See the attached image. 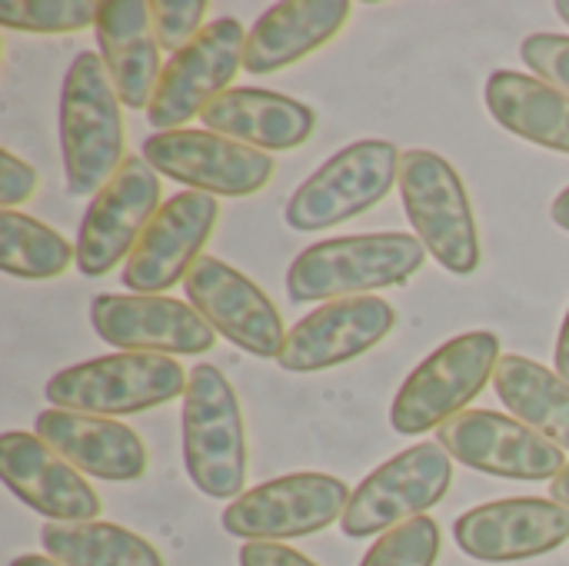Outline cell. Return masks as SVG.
Returning a JSON list of instances; mask_svg holds the SVG:
<instances>
[{
    "label": "cell",
    "instance_id": "6da1fadb",
    "mask_svg": "<svg viewBox=\"0 0 569 566\" xmlns=\"http://www.w3.org/2000/svg\"><path fill=\"white\" fill-rule=\"evenodd\" d=\"M100 53L80 50L60 87V157L73 197H97L123 167V110Z\"/></svg>",
    "mask_w": 569,
    "mask_h": 566
},
{
    "label": "cell",
    "instance_id": "d6986e66",
    "mask_svg": "<svg viewBox=\"0 0 569 566\" xmlns=\"http://www.w3.org/2000/svg\"><path fill=\"white\" fill-rule=\"evenodd\" d=\"M0 477L20 504L50 524H87L100 517L97 490L37 434L7 430L0 437Z\"/></svg>",
    "mask_w": 569,
    "mask_h": 566
},
{
    "label": "cell",
    "instance_id": "5bb4252c",
    "mask_svg": "<svg viewBox=\"0 0 569 566\" xmlns=\"http://www.w3.org/2000/svg\"><path fill=\"white\" fill-rule=\"evenodd\" d=\"M437 444L463 467L507 480H557L567 470V450L543 440L517 417L497 410H467L437 430Z\"/></svg>",
    "mask_w": 569,
    "mask_h": 566
},
{
    "label": "cell",
    "instance_id": "8992f818",
    "mask_svg": "<svg viewBox=\"0 0 569 566\" xmlns=\"http://www.w3.org/2000/svg\"><path fill=\"white\" fill-rule=\"evenodd\" d=\"M190 374L173 357L107 354L53 374L43 387L50 407L87 417H130L187 394Z\"/></svg>",
    "mask_w": 569,
    "mask_h": 566
},
{
    "label": "cell",
    "instance_id": "8fae6325",
    "mask_svg": "<svg viewBox=\"0 0 569 566\" xmlns=\"http://www.w3.org/2000/svg\"><path fill=\"white\" fill-rule=\"evenodd\" d=\"M143 160L187 190L210 197H253L273 180V157L213 130H163L143 140Z\"/></svg>",
    "mask_w": 569,
    "mask_h": 566
},
{
    "label": "cell",
    "instance_id": "cb8c5ba5",
    "mask_svg": "<svg viewBox=\"0 0 569 566\" xmlns=\"http://www.w3.org/2000/svg\"><path fill=\"white\" fill-rule=\"evenodd\" d=\"M487 107L493 120L557 153H569V93L523 70H493L487 80Z\"/></svg>",
    "mask_w": 569,
    "mask_h": 566
},
{
    "label": "cell",
    "instance_id": "9c48e42d",
    "mask_svg": "<svg viewBox=\"0 0 569 566\" xmlns=\"http://www.w3.org/2000/svg\"><path fill=\"white\" fill-rule=\"evenodd\" d=\"M350 490L330 474H290L250 487L223 510V530L247 544H280L327 530L343 520Z\"/></svg>",
    "mask_w": 569,
    "mask_h": 566
},
{
    "label": "cell",
    "instance_id": "7a4b0ae2",
    "mask_svg": "<svg viewBox=\"0 0 569 566\" xmlns=\"http://www.w3.org/2000/svg\"><path fill=\"white\" fill-rule=\"evenodd\" d=\"M427 260V247L413 234H353L307 247L287 270L293 304L373 297L383 287H403Z\"/></svg>",
    "mask_w": 569,
    "mask_h": 566
},
{
    "label": "cell",
    "instance_id": "5b68a950",
    "mask_svg": "<svg viewBox=\"0 0 569 566\" xmlns=\"http://www.w3.org/2000/svg\"><path fill=\"white\" fill-rule=\"evenodd\" d=\"M400 200L427 247V254L450 274L470 277L480 260V227L457 167L423 147L403 150L400 157Z\"/></svg>",
    "mask_w": 569,
    "mask_h": 566
},
{
    "label": "cell",
    "instance_id": "30bf717a",
    "mask_svg": "<svg viewBox=\"0 0 569 566\" xmlns=\"http://www.w3.org/2000/svg\"><path fill=\"white\" fill-rule=\"evenodd\" d=\"M243 50L247 30L240 20L217 17L187 50L173 53L147 107V120L157 127V133L183 130L193 117H203L213 100L233 90L230 83L243 67Z\"/></svg>",
    "mask_w": 569,
    "mask_h": 566
},
{
    "label": "cell",
    "instance_id": "e0dca14e",
    "mask_svg": "<svg viewBox=\"0 0 569 566\" xmlns=\"http://www.w3.org/2000/svg\"><path fill=\"white\" fill-rule=\"evenodd\" d=\"M457 547L480 564H520L569 540V507L540 497L493 500L453 524Z\"/></svg>",
    "mask_w": 569,
    "mask_h": 566
},
{
    "label": "cell",
    "instance_id": "2e32d148",
    "mask_svg": "<svg viewBox=\"0 0 569 566\" xmlns=\"http://www.w3.org/2000/svg\"><path fill=\"white\" fill-rule=\"evenodd\" d=\"M190 307L227 337L233 347L253 357H280L287 344V330L273 300L237 267L220 257H200L190 277L183 280Z\"/></svg>",
    "mask_w": 569,
    "mask_h": 566
},
{
    "label": "cell",
    "instance_id": "603a6c76",
    "mask_svg": "<svg viewBox=\"0 0 569 566\" xmlns=\"http://www.w3.org/2000/svg\"><path fill=\"white\" fill-rule=\"evenodd\" d=\"M207 130L230 137L253 150H297L313 137L317 113L303 100H293L277 90L233 87L207 107L200 117Z\"/></svg>",
    "mask_w": 569,
    "mask_h": 566
},
{
    "label": "cell",
    "instance_id": "f1b7e54d",
    "mask_svg": "<svg viewBox=\"0 0 569 566\" xmlns=\"http://www.w3.org/2000/svg\"><path fill=\"white\" fill-rule=\"evenodd\" d=\"M440 557V527L433 517H417L383 534L360 566H433Z\"/></svg>",
    "mask_w": 569,
    "mask_h": 566
},
{
    "label": "cell",
    "instance_id": "83f0119b",
    "mask_svg": "<svg viewBox=\"0 0 569 566\" xmlns=\"http://www.w3.org/2000/svg\"><path fill=\"white\" fill-rule=\"evenodd\" d=\"M93 0H0V27L20 33H77L97 27Z\"/></svg>",
    "mask_w": 569,
    "mask_h": 566
},
{
    "label": "cell",
    "instance_id": "44dd1931",
    "mask_svg": "<svg viewBox=\"0 0 569 566\" xmlns=\"http://www.w3.org/2000/svg\"><path fill=\"white\" fill-rule=\"evenodd\" d=\"M100 60L123 107H150L160 83V43L147 0H107L97 13Z\"/></svg>",
    "mask_w": 569,
    "mask_h": 566
},
{
    "label": "cell",
    "instance_id": "836d02e7",
    "mask_svg": "<svg viewBox=\"0 0 569 566\" xmlns=\"http://www.w3.org/2000/svg\"><path fill=\"white\" fill-rule=\"evenodd\" d=\"M553 364H557V374L569 384V310L563 327H560V337H557V354H553Z\"/></svg>",
    "mask_w": 569,
    "mask_h": 566
},
{
    "label": "cell",
    "instance_id": "ffe728a7",
    "mask_svg": "<svg viewBox=\"0 0 569 566\" xmlns=\"http://www.w3.org/2000/svg\"><path fill=\"white\" fill-rule=\"evenodd\" d=\"M33 434L83 477L130 484L147 474V447L137 430L120 420L50 407L37 414Z\"/></svg>",
    "mask_w": 569,
    "mask_h": 566
},
{
    "label": "cell",
    "instance_id": "d4e9b609",
    "mask_svg": "<svg viewBox=\"0 0 569 566\" xmlns=\"http://www.w3.org/2000/svg\"><path fill=\"white\" fill-rule=\"evenodd\" d=\"M493 390L510 417L560 450H569V384L557 370L530 357L507 354L493 374Z\"/></svg>",
    "mask_w": 569,
    "mask_h": 566
},
{
    "label": "cell",
    "instance_id": "1f68e13d",
    "mask_svg": "<svg viewBox=\"0 0 569 566\" xmlns=\"http://www.w3.org/2000/svg\"><path fill=\"white\" fill-rule=\"evenodd\" d=\"M37 190V170L13 157V150H0V207L13 210L17 203H27Z\"/></svg>",
    "mask_w": 569,
    "mask_h": 566
},
{
    "label": "cell",
    "instance_id": "277c9868",
    "mask_svg": "<svg viewBox=\"0 0 569 566\" xmlns=\"http://www.w3.org/2000/svg\"><path fill=\"white\" fill-rule=\"evenodd\" d=\"M500 337L490 330H470L433 350L403 380L393 397L390 424L403 437L440 430L447 420L467 414L500 367Z\"/></svg>",
    "mask_w": 569,
    "mask_h": 566
},
{
    "label": "cell",
    "instance_id": "4316f807",
    "mask_svg": "<svg viewBox=\"0 0 569 566\" xmlns=\"http://www.w3.org/2000/svg\"><path fill=\"white\" fill-rule=\"evenodd\" d=\"M77 264V247H70L47 224L0 210V270L17 280H53Z\"/></svg>",
    "mask_w": 569,
    "mask_h": 566
},
{
    "label": "cell",
    "instance_id": "9a60e30c",
    "mask_svg": "<svg viewBox=\"0 0 569 566\" xmlns=\"http://www.w3.org/2000/svg\"><path fill=\"white\" fill-rule=\"evenodd\" d=\"M217 220H220L217 197L197 190L173 193L157 210L137 250L123 264V284L130 287V294L163 297L170 287L183 284L197 267L207 240L213 237Z\"/></svg>",
    "mask_w": 569,
    "mask_h": 566
},
{
    "label": "cell",
    "instance_id": "4dcf8cb0",
    "mask_svg": "<svg viewBox=\"0 0 569 566\" xmlns=\"http://www.w3.org/2000/svg\"><path fill=\"white\" fill-rule=\"evenodd\" d=\"M523 63L543 83L569 93V37L567 33H530L520 43Z\"/></svg>",
    "mask_w": 569,
    "mask_h": 566
},
{
    "label": "cell",
    "instance_id": "3957f363",
    "mask_svg": "<svg viewBox=\"0 0 569 566\" xmlns=\"http://www.w3.org/2000/svg\"><path fill=\"white\" fill-rule=\"evenodd\" d=\"M183 464L210 500H237L247 490V427L230 380L213 364H197L183 394Z\"/></svg>",
    "mask_w": 569,
    "mask_h": 566
},
{
    "label": "cell",
    "instance_id": "ba28073f",
    "mask_svg": "<svg viewBox=\"0 0 569 566\" xmlns=\"http://www.w3.org/2000/svg\"><path fill=\"white\" fill-rule=\"evenodd\" d=\"M453 484V457L437 444H413L383 467H377L350 497L340 520L343 537L367 540L373 534H390L417 517H427Z\"/></svg>",
    "mask_w": 569,
    "mask_h": 566
},
{
    "label": "cell",
    "instance_id": "484cf974",
    "mask_svg": "<svg viewBox=\"0 0 569 566\" xmlns=\"http://www.w3.org/2000/svg\"><path fill=\"white\" fill-rule=\"evenodd\" d=\"M40 544L60 566H163L153 544L107 520L47 524L40 530Z\"/></svg>",
    "mask_w": 569,
    "mask_h": 566
},
{
    "label": "cell",
    "instance_id": "f546056e",
    "mask_svg": "<svg viewBox=\"0 0 569 566\" xmlns=\"http://www.w3.org/2000/svg\"><path fill=\"white\" fill-rule=\"evenodd\" d=\"M207 0H157L150 3L153 13V33L160 50L170 57L187 50L203 30H207Z\"/></svg>",
    "mask_w": 569,
    "mask_h": 566
},
{
    "label": "cell",
    "instance_id": "7c38bea8",
    "mask_svg": "<svg viewBox=\"0 0 569 566\" xmlns=\"http://www.w3.org/2000/svg\"><path fill=\"white\" fill-rule=\"evenodd\" d=\"M160 207L157 170L143 157H127L80 220L77 270L83 277H103L120 260H130Z\"/></svg>",
    "mask_w": 569,
    "mask_h": 566
},
{
    "label": "cell",
    "instance_id": "52a82bcc",
    "mask_svg": "<svg viewBox=\"0 0 569 566\" xmlns=\"http://www.w3.org/2000/svg\"><path fill=\"white\" fill-rule=\"evenodd\" d=\"M400 150L390 140H357L337 150L290 197L283 217L300 234L340 227L377 207L400 180Z\"/></svg>",
    "mask_w": 569,
    "mask_h": 566
},
{
    "label": "cell",
    "instance_id": "d6a6232c",
    "mask_svg": "<svg viewBox=\"0 0 569 566\" xmlns=\"http://www.w3.org/2000/svg\"><path fill=\"white\" fill-rule=\"evenodd\" d=\"M240 566H317L307 560L300 550L287 547V544H243L240 547Z\"/></svg>",
    "mask_w": 569,
    "mask_h": 566
},
{
    "label": "cell",
    "instance_id": "ac0fdd59",
    "mask_svg": "<svg viewBox=\"0 0 569 566\" xmlns=\"http://www.w3.org/2000/svg\"><path fill=\"white\" fill-rule=\"evenodd\" d=\"M397 327V310L380 297L333 300L307 314L287 334L277 364L290 374H317L370 354Z\"/></svg>",
    "mask_w": 569,
    "mask_h": 566
},
{
    "label": "cell",
    "instance_id": "e575fe53",
    "mask_svg": "<svg viewBox=\"0 0 569 566\" xmlns=\"http://www.w3.org/2000/svg\"><path fill=\"white\" fill-rule=\"evenodd\" d=\"M550 500H557V504L569 507V464H567V470L550 484Z\"/></svg>",
    "mask_w": 569,
    "mask_h": 566
},
{
    "label": "cell",
    "instance_id": "8d00e7d4",
    "mask_svg": "<svg viewBox=\"0 0 569 566\" xmlns=\"http://www.w3.org/2000/svg\"><path fill=\"white\" fill-rule=\"evenodd\" d=\"M10 566H60L57 560H50V557H40V554H23V557H17Z\"/></svg>",
    "mask_w": 569,
    "mask_h": 566
},
{
    "label": "cell",
    "instance_id": "4fadbf2b",
    "mask_svg": "<svg viewBox=\"0 0 569 566\" xmlns=\"http://www.w3.org/2000/svg\"><path fill=\"white\" fill-rule=\"evenodd\" d=\"M90 324L120 354L203 357L217 344V330L187 300L167 294H100L90 304Z\"/></svg>",
    "mask_w": 569,
    "mask_h": 566
},
{
    "label": "cell",
    "instance_id": "7402d4cb",
    "mask_svg": "<svg viewBox=\"0 0 569 566\" xmlns=\"http://www.w3.org/2000/svg\"><path fill=\"white\" fill-rule=\"evenodd\" d=\"M347 0H283L273 3L247 33L243 70L277 73L330 43L350 20Z\"/></svg>",
    "mask_w": 569,
    "mask_h": 566
},
{
    "label": "cell",
    "instance_id": "d590c367",
    "mask_svg": "<svg viewBox=\"0 0 569 566\" xmlns=\"http://www.w3.org/2000/svg\"><path fill=\"white\" fill-rule=\"evenodd\" d=\"M553 220H557L560 230H567L569 234V187L553 200Z\"/></svg>",
    "mask_w": 569,
    "mask_h": 566
},
{
    "label": "cell",
    "instance_id": "74e56055",
    "mask_svg": "<svg viewBox=\"0 0 569 566\" xmlns=\"http://www.w3.org/2000/svg\"><path fill=\"white\" fill-rule=\"evenodd\" d=\"M553 10H557V13H560V17L569 23V0H557V7H553Z\"/></svg>",
    "mask_w": 569,
    "mask_h": 566
}]
</instances>
